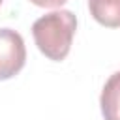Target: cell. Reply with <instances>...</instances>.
<instances>
[{
    "mask_svg": "<svg viewBox=\"0 0 120 120\" xmlns=\"http://www.w3.org/2000/svg\"><path fill=\"white\" fill-rule=\"evenodd\" d=\"M77 30V17L69 9H56L47 15H41L32 24V36L41 51L49 60L60 62L64 60L73 43V36Z\"/></svg>",
    "mask_w": 120,
    "mask_h": 120,
    "instance_id": "1",
    "label": "cell"
},
{
    "mask_svg": "<svg viewBox=\"0 0 120 120\" xmlns=\"http://www.w3.org/2000/svg\"><path fill=\"white\" fill-rule=\"evenodd\" d=\"M26 62L24 39L11 28H0V81L15 77Z\"/></svg>",
    "mask_w": 120,
    "mask_h": 120,
    "instance_id": "2",
    "label": "cell"
},
{
    "mask_svg": "<svg viewBox=\"0 0 120 120\" xmlns=\"http://www.w3.org/2000/svg\"><path fill=\"white\" fill-rule=\"evenodd\" d=\"M99 105L105 120H120V71L107 79L101 90Z\"/></svg>",
    "mask_w": 120,
    "mask_h": 120,
    "instance_id": "3",
    "label": "cell"
},
{
    "mask_svg": "<svg viewBox=\"0 0 120 120\" xmlns=\"http://www.w3.org/2000/svg\"><path fill=\"white\" fill-rule=\"evenodd\" d=\"M90 15L107 28H120V0H88Z\"/></svg>",
    "mask_w": 120,
    "mask_h": 120,
    "instance_id": "4",
    "label": "cell"
},
{
    "mask_svg": "<svg viewBox=\"0 0 120 120\" xmlns=\"http://www.w3.org/2000/svg\"><path fill=\"white\" fill-rule=\"evenodd\" d=\"M30 2L34 6H38V8H60L68 0H30Z\"/></svg>",
    "mask_w": 120,
    "mask_h": 120,
    "instance_id": "5",
    "label": "cell"
},
{
    "mask_svg": "<svg viewBox=\"0 0 120 120\" xmlns=\"http://www.w3.org/2000/svg\"><path fill=\"white\" fill-rule=\"evenodd\" d=\"M0 4H2V0H0Z\"/></svg>",
    "mask_w": 120,
    "mask_h": 120,
    "instance_id": "6",
    "label": "cell"
}]
</instances>
